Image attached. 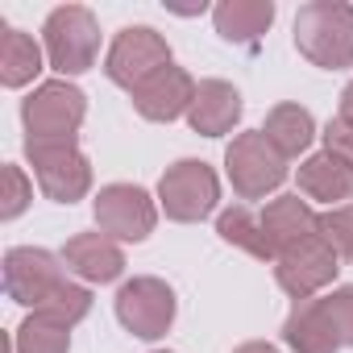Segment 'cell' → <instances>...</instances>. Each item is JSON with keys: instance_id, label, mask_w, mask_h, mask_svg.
<instances>
[{"instance_id": "cell-22", "label": "cell", "mask_w": 353, "mask_h": 353, "mask_svg": "<svg viewBox=\"0 0 353 353\" xmlns=\"http://www.w3.org/2000/svg\"><path fill=\"white\" fill-rule=\"evenodd\" d=\"M13 341H17V353H67V349H71V328L46 320L42 312H34V316L13 332Z\"/></svg>"}, {"instance_id": "cell-9", "label": "cell", "mask_w": 353, "mask_h": 353, "mask_svg": "<svg viewBox=\"0 0 353 353\" xmlns=\"http://www.w3.org/2000/svg\"><path fill=\"white\" fill-rule=\"evenodd\" d=\"M67 279H63V266L50 250H34V245H17L5 254V291L13 303H26V307H42L54 291H63Z\"/></svg>"}, {"instance_id": "cell-6", "label": "cell", "mask_w": 353, "mask_h": 353, "mask_svg": "<svg viewBox=\"0 0 353 353\" xmlns=\"http://www.w3.org/2000/svg\"><path fill=\"white\" fill-rule=\"evenodd\" d=\"M225 166H229L233 192L241 200H262V196H270L287 179V158L270 145V137L262 129L237 133L233 145L225 150Z\"/></svg>"}, {"instance_id": "cell-19", "label": "cell", "mask_w": 353, "mask_h": 353, "mask_svg": "<svg viewBox=\"0 0 353 353\" xmlns=\"http://www.w3.org/2000/svg\"><path fill=\"white\" fill-rule=\"evenodd\" d=\"M216 233H221L229 245L245 250L250 258H262V262H274V258H279V250H274V241H270V233H266V225H262V212H254V208H245V204L221 212Z\"/></svg>"}, {"instance_id": "cell-8", "label": "cell", "mask_w": 353, "mask_h": 353, "mask_svg": "<svg viewBox=\"0 0 353 353\" xmlns=\"http://www.w3.org/2000/svg\"><path fill=\"white\" fill-rule=\"evenodd\" d=\"M336 262H341L336 250L316 233V237H307V241H299V245H291V250L279 254L274 279H279V287H283L295 303H299V299H316V291L336 279V270H341Z\"/></svg>"}, {"instance_id": "cell-23", "label": "cell", "mask_w": 353, "mask_h": 353, "mask_svg": "<svg viewBox=\"0 0 353 353\" xmlns=\"http://www.w3.org/2000/svg\"><path fill=\"white\" fill-rule=\"evenodd\" d=\"M46 320H54V324H63V328H75L88 312H92V291L88 287H75V283H67L63 291H54L42 307H38Z\"/></svg>"}, {"instance_id": "cell-12", "label": "cell", "mask_w": 353, "mask_h": 353, "mask_svg": "<svg viewBox=\"0 0 353 353\" xmlns=\"http://www.w3.org/2000/svg\"><path fill=\"white\" fill-rule=\"evenodd\" d=\"M196 79L183 71V67H166V71H158L154 79H145L137 92H129L133 96V108L145 117V121H174V117H183L188 108H192V100H196Z\"/></svg>"}, {"instance_id": "cell-18", "label": "cell", "mask_w": 353, "mask_h": 353, "mask_svg": "<svg viewBox=\"0 0 353 353\" xmlns=\"http://www.w3.org/2000/svg\"><path fill=\"white\" fill-rule=\"evenodd\" d=\"M212 17H216V34L225 42L254 46L274 21V5L270 0H225V5H216Z\"/></svg>"}, {"instance_id": "cell-4", "label": "cell", "mask_w": 353, "mask_h": 353, "mask_svg": "<svg viewBox=\"0 0 353 353\" xmlns=\"http://www.w3.org/2000/svg\"><path fill=\"white\" fill-rule=\"evenodd\" d=\"M83 112H88V100L67 79L42 83L21 104V121H26L30 141H75V133L83 125Z\"/></svg>"}, {"instance_id": "cell-16", "label": "cell", "mask_w": 353, "mask_h": 353, "mask_svg": "<svg viewBox=\"0 0 353 353\" xmlns=\"http://www.w3.org/2000/svg\"><path fill=\"white\" fill-rule=\"evenodd\" d=\"M262 225H266V233H270V241H274L279 254L320 233V216H316V212L307 208V200H299V196H279V200H270V204L262 208ZM274 262H279V258H274Z\"/></svg>"}, {"instance_id": "cell-1", "label": "cell", "mask_w": 353, "mask_h": 353, "mask_svg": "<svg viewBox=\"0 0 353 353\" xmlns=\"http://www.w3.org/2000/svg\"><path fill=\"white\" fill-rule=\"evenodd\" d=\"M295 46L307 63L341 71L353 63V5L341 0H312L295 17Z\"/></svg>"}, {"instance_id": "cell-10", "label": "cell", "mask_w": 353, "mask_h": 353, "mask_svg": "<svg viewBox=\"0 0 353 353\" xmlns=\"http://www.w3.org/2000/svg\"><path fill=\"white\" fill-rule=\"evenodd\" d=\"M154 200L133 183H108L96 196V225L112 241H145L154 233Z\"/></svg>"}, {"instance_id": "cell-26", "label": "cell", "mask_w": 353, "mask_h": 353, "mask_svg": "<svg viewBox=\"0 0 353 353\" xmlns=\"http://www.w3.org/2000/svg\"><path fill=\"white\" fill-rule=\"evenodd\" d=\"M30 196H34V188L21 174V166H5V204H0V216H5V221L21 216L26 204H30Z\"/></svg>"}, {"instance_id": "cell-7", "label": "cell", "mask_w": 353, "mask_h": 353, "mask_svg": "<svg viewBox=\"0 0 353 353\" xmlns=\"http://www.w3.org/2000/svg\"><path fill=\"white\" fill-rule=\"evenodd\" d=\"M170 67V46L158 30L150 26H129L117 34V42L108 46V59H104V71L112 83L137 92L145 79H154L158 71Z\"/></svg>"}, {"instance_id": "cell-2", "label": "cell", "mask_w": 353, "mask_h": 353, "mask_svg": "<svg viewBox=\"0 0 353 353\" xmlns=\"http://www.w3.org/2000/svg\"><path fill=\"white\" fill-rule=\"evenodd\" d=\"M26 158L34 166L38 188L54 204H75L92 188V162L75 141H26Z\"/></svg>"}, {"instance_id": "cell-11", "label": "cell", "mask_w": 353, "mask_h": 353, "mask_svg": "<svg viewBox=\"0 0 353 353\" xmlns=\"http://www.w3.org/2000/svg\"><path fill=\"white\" fill-rule=\"evenodd\" d=\"M117 316L121 324L141 336V341H158L170 320H174V291L162 283V279H133L117 291Z\"/></svg>"}, {"instance_id": "cell-5", "label": "cell", "mask_w": 353, "mask_h": 353, "mask_svg": "<svg viewBox=\"0 0 353 353\" xmlns=\"http://www.w3.org/2000/svg\"><path fill=\"white\" fill-rule=\"evenodd\" d=\"M158 200H162V212L179 225L204 221L221 200L216 170L200 158H183V162L166 166V174L158 179Z\"/></svg>"}, {"instance_id": "cell-27", "label": "cell", "mask_w": 353, "mask_h": 353, "mask_svg": "<svg viewBox=\"0 0 353 353\" xmlns=\"http://www.w3.org/2000/svg\"><path fill=\"white\" fill-rule=\"evenodd\" d=\"M324 150L341 154L345 162H353V121L349 117H332L324 129Z\"/></svg>"}, {"instance_id": "cell-15", "label": "cell", "mask_w": 353, "mask_h": 353, "mask_svg": "<svg viewBox=\"0 0 353 353\" xmlns=\"http://www.w3.org/2000/svg\"><path fill=\"white\" fill-rule=\"evenodd\" d=\"M188 121H192V129L204 133V137L229 133V129L241 121V96H237V88L225 83V79H204V83L196 88V100H192V108H188Z\"/></svg>"}, {"instance_id": "cell-24", "label": "cell", "mask_w": 353, "mask_h": 353, "mask_svg": "<svg viewBox=\"0 0 353 353\" xmlns=\"http://www.w3.org/2000/svg\"><path fill=\"white\" fill-rule=\"evenodd\" d=\"M320 237L336 250V258L353 262V204H341L320 216Z\"/></svg>"}, {"instance_id": "cell-21", "label": "cell", "mask_w": 353, "mask_h": 353, "mask_svg": "<svg viewBox=\"0 0 353 353\" xmlns=\"http://www.w3.org/2000/svg\"><path fill=\"white\" fill-rule=\"evenodd\" d=\"M38 71H42V46L21 30H5V38H0V83L26 88Z\"/></svg>"}, {"instance_id": "cell-14", "label": "cell", "mask_w": 353, "mask_h": 353, "mask_svg": "<svg viewBox=\"0 0 353 353\" xmlns=\"http://www.w3.org/2000/svg\"><path fill=\"white\" fill-rule=\"evenodd\" d=\"M63 262H67V270H75L88 283H112L125 270V254H121V245L108 233H79V237H71L67 250H63Z\"/></svg>"}, {"instance_id": "cell-25", "label": "cell", "mask_w": 353, "mask_h": 353, "mask_svg": "<svg viewBox=\"0 0 353 353\" xmlns=\"http://www.w3.org/2000/svg\"><path fill=\"white\" fill-rule=\"evenodd\" d=\"M320 303H324V316H328L336 341H341V345H353V287H336V291L324 295Z\"/></svg>"}, {"instance_id": "cell-28", "label": "cell", "mask_w": 353, "mask_h": 353, "mask_svg": "<svg viewBox=\"0 0 353 353\" xmlns=\"http://www.w3.org/2000/svg\"><path fill=\"white\" fill-rule=\"evenodd\" d=\"M233 353H279L270 341H250V345H241V349H233Z\"/></svg>"}, {"instance_id": "cell-17", "label": "cell", "mask_w": 353, "mask_h": 353, "mask_svg": "<svg viewBox=\"0 0 353 353\" xmlns=\"http://www.w3.org/2000/svg\"><path fill=\"white\" fill-rule=\"evenodd\" d=\"M283 341L295 349V353H336L341 341L324 316V303L320 299H299L283 324Z\"/></svg>"}, {"instance_id": "cell-29", "label": "cell", "mask_w": 353, "mask_h": 353, "mask_svg": "<svg viewBox=\"0 0 353 353\" xmlns=\"http://www.w3.org/2000/svg\"><path fill=\"white\" fill-rule=\"evenodd\" d=\"M341 117H349V121H353V83L341 92Z\"/></svg>"}, {"instance_id": "cell-20", "label": "cell", "mask_w": 353, "mask_h": 353, "mask_svg": "<svg viewBox=\"0 0 353 353\" xmlns=\"http://www.w3.org/2000/svg\"><path fill=\"white\" fill-rule=\"evenodd\" d=\"M262 133L270 137V145H274L283 158H299V154L312 145V137H316V121H312V112L299 108V104H279V108H270Z\"/></svg>"}, {"instance_id": "cell-3", "label": "cell", "mask_w": 353, "mask_h": 353, "mask_svg": "<svg viewBox=\"0 0 353 353\" xmlns=\"http://www.w3.org/2000/svg\"><path fill=\"white\" fill-rule=\"evenodd\" d=\"M46 59L54 71L63 75H83L88 67H96V50H100V26L92 17V9L83 5H63L46 17Z\"/></svg>"}, {"instance_id": "cell-13", "label": "cell", "mask_w": 353, "mask_h": 353, "mask_svg": "<svg viewBox=\"0 0 353 353\" xmlns=\"http://www.w3.org/2000/svg\"><path fill=\"white\" fill-rule=\"evenodd\" d=\"M299 192H303L307 200H320V204L341 208L345 200H353V162H345V158L332 154V150L312 154V158L299 166Z\"/></svg>"}]
</instances>
